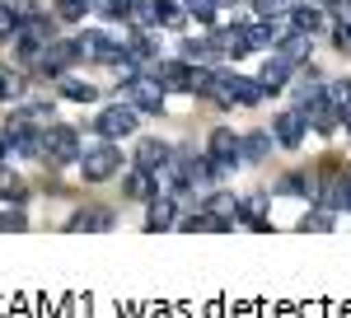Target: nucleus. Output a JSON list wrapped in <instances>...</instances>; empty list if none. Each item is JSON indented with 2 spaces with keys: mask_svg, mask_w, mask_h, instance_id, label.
<instances>
[{
  "mask_svg": "<svg viewBox=\"0 0 351 318\" xmlns=\"http://www.w3.org/2000/svg\"><path fill=\"white\" fill-rule=\"evenodd\" d=\"M150 14H155V24H160V28H178V24H183V10H173V0H155Z\"/></svg>",
  "mask_w": 351,
  "mask_h": 318,
  "instance_id": "obj_13",
  "label": "nucleus"
},
{
  "mask_svg": "<svg viewBox=\"0 0 351 318\" xmlns=\"http://www.w3.org/2000/svg\"><path fill=\"white\" fill-rule=\"evenodd\" d=\"M132 5H136V0H94V10H99L104 19H127Z\"/></svg>",
  "mask_w": 351,
  "mask_h": 318,
  "instance_id": "obj_17",
  "label": "nucleus"
},
{
  "mask_svg": "<svg viewBox=\"0 0 351 318\" xmlns=\"http://www.w3.org/2000/svg\"><path fill=\"white\" fill-rule=\"evenodd\" d=\"M281 56H286V61H291V66H300V61H304V56H309V33H286V42H281Z\"/></svg>",
  "mask_w": 351,
  "mask_h": 318,
  "instance_id": "obj_9",
  "label": "nucleus"
},
{
  "mask_svg": "<svg viewBox=\"0 0 351 318\" xmlns=\"http://www.w3.org/2000/svg\"><path fill=\"white\" fill-rule=\"evenodd\" d=\"M0 230H5V234L24 230V211H0Z\"/></svg>",
  "mask_w": 351,
  "mask_h": 318,
  "instance_id": "obj_22",
  "label": "nucleus"
},
{
  "mask_svg": "<svg viewBox=\"0 0 351 318\" xmlns=\"http://www.w3.org/2000/svg\"><path fill=\"white\" fill-rule=\"evenodd\" d=\"M309 5H328V0H309Z\"/></svg>",
  "mask_w": 351,
  "mask_h": 318,
  "instance_id": "obj_26",
  "label": "nucleus"
},
{
  "mask_svg": "<svg viewBox=\"0 0 351 318\" xmlns=\"http://www.w3.org/2000/svg\"><path fill=\"white\" fill-rule=\"evenodd\" d=\"M304 127H309L304 112H281V117H276V140H281V145H300V140H304Z\"/></svg>",
  "mask_w": 351,
  "mask_h": 318,
  "instance_id": "obj_5",
  "label": "nucleus"
},
{
  "mask_svg": "<svg viewBox=\"0 0 351 318\" xmlns=\"http://www.w3.org/2000/svg\"><path fill=\"white\" fill-rule=\"evenodd\" d=\"M173 197H160V201H150V215H145V220H150V230H164V225H173Z\"/></svg>",
  "mask_w": 351,
  "mask_h": 318,
  "instance_id": "obj_12",
  "label": "nucleus"
},
{
  "mask_svg": "<svg viewBox=\"0 0 351 318\" xmlns=\"http://www.w3.org/2000/svg\"><path fill=\"white\" fill-rule=\"evenodd\" d=\"M80 169H84V178H89V183H104V178H112V173L122 169V155H117V145H112V140H99L94 150H84Z\"/></svg>",
  "mask_w": 351,
  "mask_h": 318,
  "instance_id": "obj_1",
  "label": "nucleus"
},
{
  "mask_svg": "<svg viewBox=\"0 0 351 318\" xmlns=\"http://www.w3.org/2000/svg\"><path fill=\"white\" fill-rule=\"evenodd\" d=\"M291 28H300V33H314V28H324V14H319V5H300L295 14H291Z\"/></svg>",
  "mask_w": 351,
  "mask_h": 318,
  "instance_id": "obj_11",
  "label": "nucleus"
},
{
  "mask_svg": "<svg viewBox=\"0 0 351 318\" xmlns=\"http://www.w3.org/2000/svg\"><path fill=\"white\" fill-rule=\"evenodd\" d=\"M94 127H99V136H104V140H122V136H132V132H136V108H132V103L104 108Z\"/></svg>",
  "mask_w": 351,
  "mask_h": 318,
  "instance_id": "obj_4",
  "label": "nucleus"
},
{
  "mask_svg": "<svg viewBox=\"0 0 351 318\" xmlns=\"http://www.w3.org/2000/svg\"><path fill=\"white\" fill-rule=\"evenodd\" d=\"M19 94H24V75L10 71V66H0V103L5 99H19Z\"/></svg>",
  "mask_w": 351,
  "mask_h": 318,
  "instance_id": "obj_14",
  "label": "nucleus"
},
{
  "mask_svg": "<svg viewBox=\"0 0 351 318\" xmlns=\"http://www.w3.org/2000/svg\"><path fill=\"white\" fill-rule=\"evenodd\" d=\"M328 225H332V211H309L300 220V230H328Z\"/></svg>",
  "mask_w": 351,
  "mask_h": 318,
  "instance_id": "obj_20",
  "label": "nucleus"
},
{
  "mask_svg": "<svg viewBox=\"0 0 351 318\" xmlns=\"http://www.w3.org/2000/svg\"><path fill=\"white\" fill-rule=\"evenodd\" d=\"M61 94H66V99H75V103H89V99H94V84H80V80H66V84H61Z\"/></svg>",
  "mask_w": 351,
  "mask_h": 318,
  "instance_id": "obj_19",
  "label": "nucleus"
},
{
  "mask_svg": "<svg viewBox=\"0 0 351 318\" xmlns=\"http://www.w3.org/2000/svg\"><path fill=\"white\" fill-rule=\"evenodd\" d=\"M89 10V0H61V19H80Z\"/></svg>",
  "mask_w": 351,
  "mask_h": 318,
  "instance_id": "obj_24",
  "label": "nucleus"
},
{
  "mask_svg": "<svg viewBox=\"0 0 351 318\" xmlns=\"http://www.w3.org/2000/svg\"><path fill=\"white\" fill-rule=\"evenodd\" d=\"M150 187H155V173H150V169H132V173H127V197L145 201V197H150Z\"/></svg>",
  "mask_w": 351,
  "mask_h": 318,
  "instance_id": "obj_10",
  "label": "nucleus"
},
{
  "mask_svg": "<svg viewBox=\"0 0 351 318\" xmlns=\"http://www.w3.org/2000/svg\"><path fill=\"white\" fill-rule=\"evenodd\" d=\"M188 10L197 19H216V0H188Z\"/></svg>",
  "mask_w": 351,
  "mask_h": 318,
  "instance_id": "obj_23",
  "label": "nucleus"
},
{
  "mask_svg": "<svg viewBox=\"0 0 351 318\" xmlns=\"http://www.w3.org/2000/svg\"><path fill=\"white\" fill-rule=\"evenodd\" d=\"M342 117H347V132H351V108H347V112H342Z\"/></svg>",
  "mask_w": 351,
  "mask_h": 318,
  "instance_id": "obj_25",
  "label": "nucleus"
},
{
  "mask_svg": "<svg viewBox=\"0 0 351 318\" xmlns=\"http://www.w3.org/2000/svg\"><path fill=\"white\" fill-rule=\"evenodd\" d=\"M71 225H75V230H108V225H112V211H99V206H94V211H80Z\"/></svg>",
  "mask_w": 351,
  "mask_h": 318,
  "instance_id": "obj_15",
  "label": "nucleus"
},
{
  "mask_svg": "<svg viewBox=\"0 0 351 318\" xmlns=\"http://www.w3.org/2000/svg\"><path fill=\"white\" fill-rule=\"evenodd\" d=\"M286 75H291V61H286V56H271L258 80H263V89H281V84H286Z\"/></svg>",
  "mask_w": 351,
  "mask_h": 318,
  "instance_id": "obj_8",
  "label": "nucleus"
},
{
  "mask_svg": "<svg viewBox=\"0 0 351 318\" xmlns=\"http://www.w3.org/2000/svg\"><path fill=\"white\" fill-rule=\"evenodd\" d=\"M0 197H5V201H14V206H19V201H24V197H28L24 178H19V173H0Z\"/></svg>",
  "mask_w": 351,
  "mask_h": 318,
  "instance_id": "obj_16",
  "label": "nucleus"
},
{
  "mask_svg": "<svg viewBox=\"0 0 351 318\" xmlns=\"http://www.w3.org/2000/svg\"><path fill=\"white\" fill-rule=\"evenodd\" d=\"M127 103L136 108V112H160L164 108V84L150 75H136L127 80Z\"/></svg>",
  "mask_w": 351,
  "mask_h": 318,
  "instance_id": "obj_2",
  "label": "nucleus"
},
{
  "mask_svg": "<svg viewBox=\"0 0 351 318\" xmlns=\"http://www.w3.org/2000/svg\"><path fill=\"white\" fill-rule=\"evenodd\" d=\"M164 159H169V145H164V140H141V145H136V164L150 169V173L160 169Z\"/></svg>",
  "mask_w": 351,
  "mask_h": 318,
  "instance_id": "obj_6",
  "label": "nucleus"
},
{
  "mask_svg": "<svg viewBox=\"0 0 351 318\" xmlns=\"http://www.w3.org/2000/svg\"><path fill=\"white\" fill-rule=\"evenodd\" d=\"M43 155L52 159V164H75L80 140H75L71 127H47V132H43Z\"/></svg>",
  "mask_w": 351,
  "mask_h": 318,
  "instance_id": "obj_3",
  "label": "nucleus"
},
{
  "mask_svg": "<svg viewBox=\"0 0 351 318\" xmlns=\"http://www.w3.org/2000/svg\"><path fill=\"white\" fill-rule=\"evenodd\" d=\"M234 155H239V136L230 132V127L211 132V159H234Z\"/></svg>",
  "mask_w": 351,
  "mask_h": 318,
  "instance_id": "obj_7",
  "label": "nucleus"
},
{
  "mask_svg": "<svg viewBox=\"0 0 351 318\" xmlns=\"http://www.w3.org/2000/svg\"><path fill=\"white\" fill-rule=\"evenodd\" d=\"M267 145H271V140H267L263 132H258V136H243V140H239V150H243L248 159H263V155H267Z\"/></svg>",
  "mask_w": 351,
  "mask_h": 318,
  "instance_id": "obj_18",
  "label": "nucleus"
},
{
  "mask_svg": "<svg viewBox=\"0 0 351 318\" xmlns=\"http://www.w3.org/2000/svg\"><path fill=\"white\" fill-rule=\"evenodd\" d=\"M253 10H258V19H276L286 10V0H253Z\"/></svg>",
  "mask_w": 351,
  "mask_h": 318,
  "instance_id": "obj_21",
  "label": "nucleus"
}]
</instances>
